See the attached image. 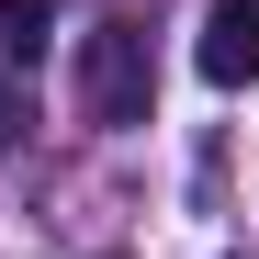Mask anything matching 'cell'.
<instances>
[{
  "label": "cell",
  "instance_id": "3",
  "mask_svg": "<svg viewBox=\"0 0 259 259\" xmlns=\"http://www.w3.org/2000/svg\"><path fill=\"white\" fill-rule=\"evenodd\" d=\"M0 57H12V68L46 57V0H0Z\"/></svg>",
  "mask_w": 259,
  "mask_h": 259
},
{
  "label": "cell",
  "instance_id": "1",
  "mask_svg": "<svg viewBox=\"0 0 259 259\" xmlns=\"http://www.w3.org/2000/svg\"><path fill=\"white\" fill-rule=\"evenodd\" d=\"M147 34L136 23H91L79 34V102H91V124H147Z\"/></svg>",
  "mask_w": 259,
  "mask_h": 259
},
{
  "label": "cell",
  "instance_id": "2",
  "mask_svg": "<svg viewBox=\"0 0 259 259\" xmlns=\"http://www.w3.org/2000/svg\"><path fill=\"white\" fill-rule=\"evenodd\" d=\"M192 68L214 79V91H259V0H203Z\"/></svg>",
  "mask_w": 259,
  "mask_h": 259
}]
</instances>
